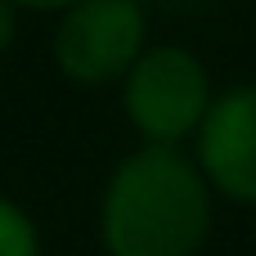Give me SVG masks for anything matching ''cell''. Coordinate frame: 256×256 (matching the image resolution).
<instances>
[{
	"mask_svg": "<svg viewBox=\"0 0 256 256\" xmlns=\"http://www.w3.org/2000/svg\"><path fill=\"white\" fill-rule=\"evenodd\" d=\"M108 256H194L212 230L207 176L176 148L130 153L104 194Z\"/></svg>",
	"mask_w": 256,
	"mask_h": 256,
	"instance_id": "obj_1",
	"label": "cell"
},
{
	"mask_svg": "<svg viewBox=\"0 0 256 256\" xmlns=\"http://www.w3.org/2000/svg\"><path fill=\"white\" fill-rule=\"evenodd\" d=\"M207 108H212L207 72L189 50L166 45L135 58L126 76V112L144 140H153L158 148H171L202 126Z\"/></svg>",
	"mask_w": 256,
	"mask_h": 256,
	"instance_id": "obj_2",
	"label": "cell"
},
{
	"mask_svg": "<svg viewBox=\"0 0 256 256\" xmlns=\"http://www.w3.org/2000/svg\"><path fill=\"white\" fill-rule=\"evenodd\" d=\"M144 50V9L135 0H81L68 9L54 58L81 86H104L135 68Z\"/></svg>",
	"mask_w": 256,
	"mask_h": 256,
	"instance_id": "obj_3",
	"label": "cell"
},
{
	"mask_svg": "<svg viewBox=\"0 0 256 256\" xmlns=\"http://www.w3.org/2000/svg\"><path fill=\"white\" fill-rule=\"evenodd\" d=\"M198 158L207 184L234 202H256V86H238L207 108Z\"/></svg>",
	"mask_w": 256,
	"mask_h": 256,
	"instance_id": "obj_4",
	"label": "cell"
},
{
	"mask_svg": "<svg viewBox=\"0 0 256 256\" xmlns=\"http://www.w3.org/2000/svg\"><path fill=\"white\" fill-rule=\"evenodd\" d=\"M0 256H40L36 225H32L27 212H18L9 198H0Z\"/></svg>",
	"mask_w": 256,
	"mask_h": 256,
	"instance_id": "obj_5",
	"label": "cell"
},
{
	"mask_svg": "<svg viewBox=\"0 0 256 256\" xmlns=\"http://www.w3.org/2000/svg\"><path fill=\"white\" fill-rule=\"evenodd\" d=\"M9 36H14V14H9V0H0V50L9 45Z\"/></svg>",
	"mask_w": 256,
	"mask_h": 256,
	"instance_id": "obj_6",
	"label": "cell"
},
{
	"mask_svg": "<svg viewBox=\"0 0 256 256\" xmlns=\"http://www.w3.org/2000/svg\"><path fill=\"white\" fill-rule=\"evenodd\" d=\"M18 4H32V9H63V4H81V0H18Z\"/></svg>",
	"mask_w": 256,
	"mask_h": 256,
	"instance_id": "obj_7",
	"label": "cell"
},
{
	"mask_svg": "<svg viewBox=\"0 0 256 256\" xmlns=\"http://www.w3.org/2000/svg\"><path fill=\"white\" fill-rule=\"evenodd\" d=\"M158 4H166V9H202L212 0H158Z\"/></svg>",
	"mask_w": 256,
	"mask_h": 256,
	"instance_id": "obj_8",
	"label": "cell"
}]
</instances>
